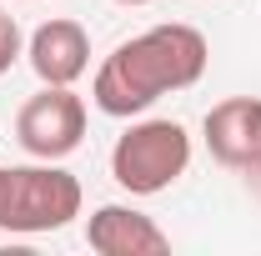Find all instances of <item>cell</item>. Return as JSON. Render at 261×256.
Instances as JSON below:
<instances>
[{
	"label": "cell",
	"instance_id": "1",
	"mask_svg": "<svg viewBox=\"0 0 261 256\" xmlns=\"http://www.w3.org/2000/svg\"><path fill=\"white\" fill-rule=\"evenodd\" d=\"M206 35L196 25H151L146 35H130L121 40L96 70V86H91V100H96L106 116H141L151 111L166 91H186L206 75Z\"/></svg>",
	"mask_w": 261,
	"mask_h": 256
},
{
	"label": "cell",
	"instance_id": "12",
	"mask_svg": "<svg viewBox=\"0 0 261 256\" xmlns=\"http://www.w3.org/2000/svg\"><path fill=\"white\" fill-rule=\"evenodd\" d=\"M0 171H5V166H0Z\"/></svg>",
	"mask_w": 261,
	"mask_h": 256
},
{
	"label": "cell",
	"instance_id": "8",
	"mask_svg": "<svg viewBox=\"0 0 261 256\" xmlns=\"http://www.w3.org/2000/svg\"><path fill=\"white\" fill-rule=\"evenodd\" d=\"M20 45H25V40H20V25H15L10 15H0V75L20 61Z\"/></svg>",
	"mask_w": 261,
	"mask_h": 256
},
{
	"label": "cell",
	"instance_id": "6",
	"mask_svg": "<svg viewBox=\"0 0 261 256\" xmlns=\"http://www.w3.org/2000/svg\"><path fill=\"white\" fill-rule=\"evenodd\" d=\"M86 241L100 256H161L171 251V236L136 206H96L86 221Z\"/></svg>",
	"mask_w": 261,
	"mask_h": 256
},
{
	"label": "cell",
	"instance_id": "5",
	"mask_svg": "<svg viewBox=\"0 0 261 256\" xmlns=\"http://www.w3.org/2000/svg\"><path fill=\"white\" fill-rule=\"evenodd\" d=\"M206 151L226 171H246L261 161V96H231L206 111Z\"/></svg>",
	"mask_w": 261,
	"mask_h": 256
},
{
	"label": "cell",
	"instance_id": "7",
	"mask_svg": "<svg viewBox=\"0 0 261 256\" xmlns=\"http://www.w3.org/2000/svg\"><path fill=\"white\" fill-rule=\"evenodd\" d=\"M31 70L40 75V86H75L91 70V35L75 20H45L25 45Z\"/></svg>",
	"mask_w": 261,
	"mask_h": 256
},
{
	"label": "cell",
	"instance_id": "4",
	"mask_svg": "<svg viewBox=\"0 0 261 256\" xmlns=\"http://www.w3.org/2000/svg\"><path fill=\"white\" fill-rule=\"evenodd\" d=\"M15 141L35 161H65L86 141V100L70 86H45L15 116Z\"/></svg>",
	"mask_w": 261,
	"mask_h": 256
},
{
	"label": "cell",
	"instance_id": "9",
	"mask_svg": "<svg viewBox=\"0 0 261 256\" xmlns=\"http://www.w3.org/2000/svg\"><path fill=\"white\" fill-rule=\"evenodd\" d=\"M116 5H151V0H116Z\"/></svg>",
	"mask_w": 261,
	"mask_h": 256
},
{
	"label": "cell",
	"instance_id": "2",
	"mask_svg": "<svg viewBox=\"0 0 261 256\" xmlns=\"http://www.w3.org/2000/svg\"><path fill=\"white\" fill-rule=\"evenodd\" d=\"M81 216V181L56 166H5L0 171V231L15 236H40V231H61Z\"/></svg>",
	"mask_w": 261,
	"mask_h": 256
},
{
	"label": "cell",
	"instance_id": "3",
	"mask_svg": "<svg viewBox=\"0 0 261 256\" xmlns=\"http://www.w3.org/2000/svg\"><path fill=\"white\" fill-rule=\"evenodd\" d=\"M191 166V136L181 121H136L111 151V176L130 196H161Z\"/></svg>",
	"mask_w": 261,
	"mask_h": 256
},
{
	"label": "cell",
	"instance_id": "10",
	"mask_svg": "<svg viewBox=\"0 0 261 256\" xmlns=\"http://www.w3.org/2000/svg\"><path fill=\"white\" fill-rule=\"evenodd\" d=\"M251 176H256V181H261V161H256V166H251Z\"/></svg>",
	"mask_w": 261,
	"mask_h": 256
},
{
	"label": "cell",
	"instance_id": "11",
	"mask_svg": "<svg viewBox=\"0 0 261 256\" xmlns=\"http://www.w3.org/2000/svg\"><path fill=\"white\" fill-rule=\"evenodd\" d=\"M20 5H31V0H20Z\"/></svg>",
	"mask_w": 261,
	"mask_h": 256
}]
</instances>
